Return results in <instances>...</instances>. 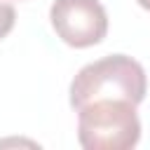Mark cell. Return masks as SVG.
Here are the masks:
<instances>
[{
    "label": "cell",
    "mask_w": 150,
    "mask_h": 150,
    "mask_svg": "<svg viewBox=\"0 0 150 150\" xmlns=\"http://www.w3.org/2000/svg\"><path fill=\"white\" fill-rule=\"evenodd\" d=\"M141 138L136 105L124 98H101L77 108V141L84 150H129Z\"/></svg>",
    "instance_id": "2"
},
{
    "label": "cell",
    "mask_w": 150,
    "mask_h": 150,
    "mask_svg": "<svg viewBox=\"0 0 150 150\" xmlns=\"http://www.w3.org/2000/svg\"><path fill=\"white\" fill-rule=\"evenodd\" d=\"M136 2H138L143 9H148V12H150V0H136Z\"/></svg>",
    "instance_id": "5"
},
{
    "label": "cell",
    "mask_w": 150,
    "mask_h": 150,
    "mask_svg": "<svg viewBox=\"0 0 150 150\" xmlns=\"http://www.w3.org/2000/svg\"><path fill=\"white\" fill-rule=\"evenodd\" d=\"M145 91L148 77L143 66L127 54H110L77 70L70 82V105L77 110L101 98H124L138 105Z\"/></svg>",
    "instance_id": "1"
},
{
    "label": "cell",
    "mask_w": 150,
    "mask_h": 150,
    "mask_svg": "<svg viewBox=\"0 0 150 150\" xmlns=\"http://www.w3.org/2000/svg\"><path fill=\"white\" fill-rule=\"evenodd\" d=\"M14 21H16V12H14V7H12L9 2L0 0V40L7 38V35L12 33Z\"/></svg>",
    "instance_id": "4"
},
{
    "label": "cell",
    "mask_w": 150,
    "mask_h": 150,
    "mask_svg": "<svg viewBox=\"0 0 150 150\" xmlns=\"http://www.w3.org/2000/svg\"><path fill=\"white\" fill-rule=\"evenodd\" d=\"M49 21L56 35L75 49L94 47L108 33V14L98 0H54Z\"/></svg>",
    "instance_id": "3"
}]
</instances>
